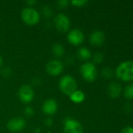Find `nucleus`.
<instances>
[{"label": "nucleus", "mask_w": 133, "mask_h": 133, "mask_svg": "<svg viewBox=\"0 0 133 133\" xmlns=\"http://www.w3.org/2000/svg\"><path fill=\"white\" fill-rule=\"evenodd\" d=\"M116 76L122 81L133 80V61L128 60L122 62L115 70Z\"/></svg>", "instance_id": "nucleus-1"}, {"label": "nucleus", "mask_w": 133, "mask_h": 133, "mask_svg": "<svg viewBox=\"0 0 133 133\" xmlns=\"http://www.w3.org/2000/svg\"><path fill=\"white\" fill-rule=\"evenodd\" d=\"M59 87L63 94L70 96L75 90H77V82L72 76L67 75L60 79Z\"/></svg>", "instance_id": "nucleus-2"}, {"label": "nucleus", "mask_w": 133, "mask_h": 133, "mask_svg": "<svg viewBox=\"0 0 133 133\" xmlns=\"http://www.w3.org/2000/svg\"><path fill=\"white\" fill-rule=\"evenodd\" d=\"M21 18L26 24L33 26L39 22L40 15L39 12L34 8L26 7L21 12Z\"/></svg>", "instance_id": "nucleus-3"}, {"label": "nucleus", "mask_w": 133, "mask_h": 133, "mask_svg": "<svg viewBox=\"0 0 133 133\" xmlns=\"http://www.w3.org/2000/svg\"><path fill=\"white\" fill-rule=\"evenodd\" d=\"M80 72L82 77L88 82H94L97 78V69L92 62H85L80 67Z\"/></svg>", "instance_id": "nucleus-4"}, {"label": "nucleus", "mask_w": 133, "mask_h": 133, "mask_svg": "<svg viewBox=\"0 0 133 133\" xmlns=\"http://www.w3.org/2000/svg\"><path fill=\"white\" fill-rule=\"evenodd\" d=\"M54 25L58 31L61 33H66L68 31L71 26L70 18L63 13H59L54 19Z\"/></svg>", "instance_id": "nucleus-5"}, {"label": "nucleus", "mask_w": 133, "mask_h": 133, "mask_svg": "<svg viewBox=\"0 0 133 133\" xmlns=\"http://www.w3.org/2000/svg\"><path fill=\"white\" fill-rule=\"evenodd\" d=\"M64 133H84L82 125L76 120L67 118L64 120L63 125Z\"/></svg>", "instance_id": "nucleus-6"}, {"label": "nucleus", "mask_w": 133, "mask_h": 133, "mask_svg": "<svg viewBox=\"0 0 133 133\" xmlns=\"http://www.w3.org/2000/svg\"><path fill=\"white\" fill-rule=\"evenodd\" d=\"M18 96H19V99L20 100V101H22L23 103L27 104L32 101L34 96V92L31 86L23 85L19 89Z\"/></svg>", "instance_id": "nucleus-7"}, {"label": "nucleus", "mask_w": 133, "mask_h": 133, "mask_svg": "<svg viewBox=\"0 0 133 133\" xmlns=\"http://www.w3.org/2000/svg\"><path fill=\"white\" fill-rule=\"evenodd\" d=\"M63 70V64L58 59H53L48 62L46 65L47 72L53 76H59Z\"/></svg>", "instance_id": "nucleus-8"}, {"label": "nucleus", "mask_w": 133, "mask_h": 133, "mask_svg": "<svg viewBox=\"0 0 133 133\" xmlns=\"http://www.w3.org/2000/svg\"><path fill=\"white\" fill-rule=\"evenodd\" d=\"M85 39V35L83 32L79 29H74L71 30L67 34V41L70 44L78 46L82 44Z\"/></svg>", "instance_id": "nucleus-9"}, {"label": "nucleus", "mask_w": 133, "mask_h": 133, "mask_svg": "<svg viewBox=\"0 0 133 133\" xmlns=\"http://www.w3.org/2000/svg\"><path fill=\"white\" fill-rule=\"evenodd\" d=\"M26 125V122L22 118H14L10 119L6 126L7 129L12 132H19L22 131Z\"/></svg>", "instance_id": "nucleus-10"}, {"label": "nucleus", "mask_w": 133, "mask_h": 133, "mask_svg": "<svg viewBox=\"0 0 133 133\" xmlns=\"http://www.w3.org/2000/svg\"><path fill=\"white\" fill-rule=\"evenodd\" d=\"M57 110L58 104L54 99H48L42 104V111L47 115H53Z\"/></svg>", "instance_id": "nucleus-11"}, {"label": "nucleus", "mask_w": 133, "mask_h": 133, "mask_svg": "<svg viewBox=\"0 0 133 133\" xmlns=\"http://www.w3.org/2000/svg\"><path fill=\"white\" fill-rule=\"evenodd\" d=\"M105 41V34L101 30L93 31L89 37V42L92 45L99 47L101 46Z\"/></svg>", "instance_id": "nucleus-12"}, {"label": "nucleus", "mask_w": 133, "mask_h": 133, "mask_svg": "<svg viewBox=\"0 0 133 133\" xmlns=\"http://www.w3.org/2000/svg\"><path fill=\"white\" fill-rule=\"evenodd\" d=\"M122 91V88L120 83L118 82H112L109 84L107 88V92L109 96L111 98H117L118 97Z\"/></svg>", "instance_id": "nucleus-13"}, {"label": "nucleus", "mask_w": 133, "mask_h": 133, "mask_svg": "<svg viewBox=\"0 0 133 133\" xmlns=\"http://www.w3.org/2000/svg\"><path fill=\"white\" fill-rule=\"evenodd\" d=\"M69 97H70L71 101L75 104H80L83 102L85 98V95L84 92H82V90H75Z\"/></svg>", "instance_id": "nucleus-14"}, {"label": "nucleus", "mask_w": 133, "mask_h": 133, "mask_svg": "<svg viewBox=\"0 0 133 133\" xmlns=\"http://www.w3.org/2000/svg\"><path fill=\"white\" fill-rule=\"evenodd\" d=\"M52 51L53 55L57 58H61L65 54V48L63 45L60 43H55L52 47Z\"/></svg>", "instance_id": "nucleus-15"}, {"label": "nucleus", "mask_w": 133, "mask_h": 133, "mask_svg": "<svg viewBox=\"0 0 133 133\" xmlns=\"http://www.w3.org/2000/svg\"><path fill=\"white\" fill-rule=\"evenodd\" d=\"M77 56L81 60H88L92 57L91 51L87 48H81L77 52Z\"/></svg>", "instance_id": "nucleus-16"}, {"label": "nucleus", "mask_w": 133, "mask_h": 133, "mask_svg": "<svg viewBox=\"0 0 133 133\" xmlns=\"http://www.w3.org/2000/svg\"><path fill=\"white\" fill-rule=\"evenodd\" d=\"M124 95L125 98L129 100H132L133 99V83L128 85L124 90Z\"/></svg>", "instance_id": "nucleus-17"}, {"label": "nucleus", "mask_w": 133, "mask_h": 133, "mask_svg": "<svg viewBox=\"0 0 133 133\" xmlns=\"http://www.w3.org/2000/svg\"><path fill=\"white\" fill-rule=\"evenodd\" d=\"M42 13L45 17L49 18L53 15V11H52V9L49 5H43V7L42 9Z\"/></svg>", "instance_id": "nucleus-18"}, {"label": "nucleus", "mask_w": 133, "mask_h": 133, "mask_svg": "<svg viewBox=\"0 0 133 133\" xmlns=\"http://www.w3.org/2000/svg\"><path fill=\"white\" fill-rule=\"evenodd\" d=\"M102 76L105 79H111L113 76V71L110 68H103L101 72Z\"/></svg>", "instance_id": "nucleus-19"}, {"label": "nucleus", "mask_w": 133, "mask_h": 133, "mask_svg": "<svg viewBox=\"0 0 133 133\" xmlns=\"http://www.w3.org/2000/svg\"><path fill=\"white\" fill-rule=\"evenodd\" d=\"M93 62H94V63H97V64H99V63H101L103 61V59H104V55L102 54V53H100V52H97V53H96L94 55H93Z\"/></svg>", "instance_id": "nucleus-20"}, {"label": "nucleus", "mask_w": 133, "mask_h": 133, "mask_svg": "<svg viewBox=\"0 0 133 133\" xmlns=\"http://www.w3.org/2000/svg\"><path fill=\"white\" fill-rule=\"evenodd\" d=\"M71 3L74 5V6L82 7L88 3V1L87 0H74V1H71Z\"/></svg>", "instance_id": "nucleus-21"}, {"label": "nucleus", "mask_w": 133, "mask_h": 133, "mask_svg": "<svg viewBox=\"0 0 133 133\" xmlns=\"http://www.w3.org/2000/svg\"><path fill=\"white\" fill-rule=\"evenodd\" d=\"M1 75L4 77H9L12 74V69L9 67H5L1 70Z\"/></svg>", "instance_id": "nucleus-22"}, {"label": "nucleus", "mask_w": 133, "mask_h": 133, "mask_svg": "<svg viewBox=\"0 0 133 133\" xmlns=\"http://www.w3.org/2000/svg\"><path fill=\"white\" fill-rule=\"evenodd\" d=\"M69 1L67 0H60L56 2L57 5L59 8H61V9H63V8H66L68 5H69Z\"/></svg>", "instance_id": "nucleus-23"}, {"label": "nucleus", "mask_w": 133, "mask_h": 133, "mask_svg": "<svg viewBox=\"0 0 133 133\" xmlns=\"http://www.w3.org/2000/svg\"><path fill=\"white\" fill-rule=\"evenodd\" d=\"M24 113L27 116H31L34 114V110L31 107H26L24 108Z\"/></svg>", "instance_id": "nucleus-24"}, {"label": "nucleus", "mask_w": 133, "mask_h": 133, "mask_svg": "<svg viewBox=\"0 0 133 133\" xmlns=\"http://www.w3.org/2000/svg\"><path fill=\"white\" fill-rule=\"evenodd\" d=\"M122 133H133V127H131V126L125 127V129H122Z\"/></svg>", "instance_id": "nucleus-25"}, {"label": "nucleus", "mask_w": 133, "mask_h": 133, "mask_svg": "<svg viewBox=\"0 0 133 133\" xmlns=\"http://www.w3.org/2000/svg\"><path fill=\"white\" fill-rule=\"evenodd\" d=\"M45 125H46L47 126H51V125H53V121L51 118H47V119H45Z\"/></svg>", "instance_id": "nucleus-26"}, {"label": "nucleus", "mask_w": 133, "mask_h": 133, "mask_svg": "<svg viewBox=\"0 0 133 133\" xmlns=\"http://www.w3.org/2000/svg\"><path fill=\"white\" fill-rule=\"evenodd\" d=\"M26 3L27 4H28V5H34V4H35V3H37V1H35V0H30V1H26Z\"/></svg>", "instance_id": "nucleus-27"}, {"label": "nucleus", "mask_w": 133, "mask_h": 133, "mask_svg": "<svg viewBox=\"0 0 133 133\" xmlns=\"http://www.w3.org/2000/svg\"><path fill=\"white\" fill-rule=\"evenodd\" d=\"M2 56L0 55V67H1V65H2Z\"/></svg>", "instance_id": "nucleus-28"}]
</instances>
